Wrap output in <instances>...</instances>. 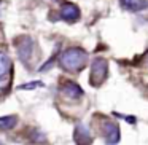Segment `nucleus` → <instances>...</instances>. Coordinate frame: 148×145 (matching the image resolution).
Instances as JSON below:
<instances>
[{
	"label": "nucleus",
	"mask_w": 148,
	"mask_h": 145,
	"mask_svg": "<svg viewBox=\"0 0 148 145\" xmlns=\"http://www.w3.org/2000/svg\"><path fill=\"white\" fill-rule=\"evenodd\" d=\"M88 53L81 48H67L59 54V65L67 72H78L84 69Z\"/></svg>",
	"instance_id": "obj_1"
},
{
	"label": "nucleus",
	"mask_w": 148,
	"mask_h": 145,
	"mask_svg": "<svg viewBox=\"0 0 148 145\" xmlns=\"http://www.w3.org/2000/svg\"><path fill=\"white\" fill-rule=\"evenodd\" d=\"M14 48H16L18 58L23 62L24 65H30L34 58V53H35V42H34L32 37L29 35H21L14 40Z\"/></svg>",
	"instance_id": "obj_2"
},
{
	"label": "nucleus",
	"mask_w": 148,
	"mask_h": 145,
	"mask_svg": "<svg viewBox=\"0 0 148 145\" xmlns=\"http://www.w3.org/2000/svg\"><path fill=\"white\" fill-rule=\"evenodd\" d=\"M107 75H108V62L103 58H96L91 64V85L100 86L105 81Z\"/></svg>",
	"instance_id": "obj_3"
},
{
	"label": "nucleus",
	"mask_w": 148,
	"mask_h": 145,
	"mask_svg": "<svg viewBox=\"0 0 148 145\" xmlns=\"http://www.w3.org/2000/svg\"><path fill=\"white\" fill-rule=\"evenodd\" d=\"M100 129H102V135L107 145H116L119 142L121 132H119V126L116 123L110 121V120H103Z\"/></svg>",
	"instance_id": "obj_4"
},
{
	"label": "nucleus",
	"mask_w": 148,
	"mask_h": 145,
	"mask_svg": "<svg viewBox=\"0 0 148 145\" xmlns=\"http://www.w3.org/2000/svg\"><path fill=\"white\" fill-rule=\"evenodd\" d=\"M80 14H81L80 8H78L75 3H70V2L64 3L61 7V10H59V16H61V19L67 21V23H75V21H78Z\"/></svg>",
	"instance_id": "obj_5"
},
{
	"label": "nucleus",
	"mask_w": 148,
	"mask_h": 145,
	"mask_svg": "<svg viewBox=\"0 0 148 145\" xmlns=\"http://www.w3.org/2000/svg\"><path fill=\"white\" fill-rule=\"evenodd\" d=\"M73 139H75V142H77V145H91V142H92L89 129H88L83 123H78V124L75 126Z\"/></svg>",
	"instance_id": "obj_6"
},
{
	"label": "nucleus",
	"mask_w": 148,
	"mask_h": 145,
	"mask_svg": "<svg viewBox=\"0 0 148 145\" xmlns=\"http://www.w3.org/2000/svg\"><path fill=\"white\" fill-rule=\"evenodd\" d=\"M61 91L65 97H69V99H80V97L83 96V89H81L75 81H64L62 86H61Z\"/></svg>",
	"instance_id": "obj_7"
},
{
	"label": "nucleus",
	"mask_w": 148,
	"mask_h": 145,
	"mask_svg": "<svg viewBox=\"0 0 148 145\" xmlns=\"http://www.w3.org/2000/svg\"><path fill=\"white\" fill-rule=\"evenodd\" d=\"M119 3L127 11H143L148 8V0H119Z\"/></svg>",
	"instance_id": "obj_8"
},
{
	"label": "nucleus",
	"mask_w": 148,
	"mask_h": 145,
	"mask_svg": "<svg viewBox=\"0 0 148 145\" xmlns=\"http://www.w3.org/2000/svg\"><path fill=\"white\" fill-rule=\"evenodd\" d=\"M11 72V59L7 53L0 51V81L8 80Z\"/></svg>",
	"instance_id": "obj_9"
},
{
	"label": "nucleus",
	"mask_w": 148,
	"mask_h": 145,
	"mask_svg": "<svg viewBox=\"0 0 148 145\" xmlns=\"http://www.w3.org/2000/svg\"><path fill=\"white\" fill-rule=\"evenodd\" d=\"M16 124H18V116H14V115L0 116V131H10Z\"/></svg>",
	"instance_id": "obj_10"
},
{
	"label": "nucleus",
	"mask_w": 148,
	"mask_h": 145,
	"mask_svg": "<svg viewBox=\"0 0 148 145\" xmlns=\"http://www.w3.org/2000/svg\"><path fill=\"white\" fill-rule=\"evenodd\" d=\"M38 86H43L42 81H32V83H24V85H19V89H34V88H38Z\"/></svg>",
	"instance_id": "obj_11"
},
{
	"label": "nucleus",
	"mask_w": 148,
	"mask_h": 145,
	"mask_svg": "<svg viewBox=\"0 0 148 145\" xmlns=\"http://www.w3.org/2000/svg\"><path fill=\"white\" fill-rule=\"evenodd\" d=\"M142 65H143L145 69L148 70V51L145 53V56H143V59H142Z\"/></svg>",
	"instance_id": "obj_12"
},
{
	"label": "nucleus",
	"mask_w": 148,
	"mask_h": 145,
	"mask_svg": "<svg viewBox=\"0 0 148 145\" xmlns=\"http://www.w3.org/2000/svg\"><path fill=\"white\" fill-rule=\"evenodd\" d=\"M0 145H5V144H3V142H2V140H0Z\"/></svg>",
	"instance_id": "obj_13"
},
{
	"label": "nucleus",
	"mask_w": 148,
	"mask_h": 145,
	"mask_svg": "<svg viewBox=\"0 0 148 145\" xmlns=\"http://www.w3.org/2000/svg\"><path fill=\"white\" fill-rule=\"evenodd\" d=\"M0 7H2V2H0Z\"/></svg>",
	"instance_id": "obj_14"
}]
</instances>
